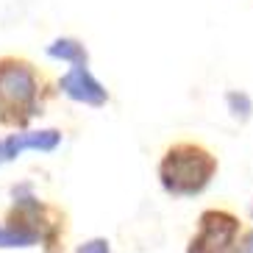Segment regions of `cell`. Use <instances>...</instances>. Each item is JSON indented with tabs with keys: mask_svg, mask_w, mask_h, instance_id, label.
Returning a JSON list of instances; mask_svg holds the SVG:
<instances>
[{
	"mask_svg": "<svg viewBox=\"0 0 253 253\" xmlns=\"http://www.w3.org/2000/svg\"><path fill=\"white\" fill-rule=\"evenodd\" d=\"M34 245H42V237L37 231L14 223H0V248H34Z\"/></svg>",
	"mask_w": 253,
	"mask_h": 253,
	"instance_id": "52a82bcc",
	"label": "cell"
},
{
	"mask_svg": "<svg viewBox=\"0 0 253 253\" xmlns=\"http://www.w3.org/2000/svg\"><path fill=\"white\" fill-rule=\"evenodd\" d=\"M242 231V220L231 209H206L186 242V253H237Z\"/></svg>",
	"mask_w": 253,
	"mask_h": 253,
	"instance_id": "3957f363",
	"label": "cell"
},
{
	"mask_svg": "<svg viewBox=\"0 0 253 253\" xmlns=\"http://www.w3.org/2000/svg\"><path fill=\"white\" fill-rule=\"evenodd\" d=\"M251 217H253V206H251Z\"/></svg>",
	"mask_w": 253,
	"mask_h": 253,
	"instance_id": "7c38bea8",
	"label": "cell"
},
{
	"mask_svg": "<svg viewBox=\"0 0 253 253\" xmlns=\"http://www.w3.org/2000/svg\"><path fill=\"white\" fill-rule=\"evenodd\" d=\"M56 86L59 84H53L31 59L17 53L0 56V126L25 131L45 114Z\"/></svg>",
	"mask_w": 253,
	"mask_h": 253,
	"instance_id": "6da1fadb",
	"label": "cell"
},
{
	"mask_svg": "<svg viewBox=\"0 0 253 253\" xmlns=\"http://www.w3.org/2000/svg\"><path fill=\"white\" fill-rule=\"evenodd\" d=\"M159 184L170 198H198L220 172V159L198 139H175L159 159Z\"/></svg>",
	"mask_w": 253,
	"mask_h": 253,
	"instance_id": "7a4b0ae2",
	"label": "cell"
},
{
	"mask_svg": "<svg viewBox=\"0 0 253 253\" xmlns=\"http://www.w3.org/2000/svg\"><path fill=\"white\" fill-rule=\"evenodd\" d=\"M6 162H8V156H6V142L0 139V167H3Z\"/></svg>",
	"mask_w": 253,
	"mask_h": 253,
	"instance_id": "8fae6325",
	"label": "cell"
},
{
	"mask_svg": "<svg viewBox=\"0 0 253 253\" xmlns=\"http://www.w3.org/2000/svg\"><path fill=\"white\" fill-rule=\"evenodd\" d=\"M6 156L8 162H14L17 156H23L25 150H42V153H53L61 145V131L59 128H42V131H17L8 134L6 139Z\"/></svg>",
	"mask_w": 253,
	"mask_h": 253,
	"instance_id": "5b68a950",
	"label": "cell"
},
{
	"mask_svg": "<svg viewBox=\"0 0 253 253\" xmlns=\"http://www.w3.org/2000/svg\"><path fill=\"white\" fill-rule=\"evenodd\" d=\"M225 106H228L231 117L239 120V123H248V120H251V114H253V100H251V95H248V92H242V89L225 92Z\"/></svg>",
	"mask_w": 253,
	"mask_h": 253,
	"instance_id": "ba28073f",
	"label": "cell"
},
{
	"mask_svg": "<svg viewBox=\"0 0 253 253\" xmlns=\"http://www.w3.org/2000/svg\"><path fill=\"white\" fill-rule=\"evenodd\" d=\"M75 253H112V245H109V239L95 237V239H86V242H81V245L75 248Z\"/></svg>",
	"mask_w": 253,
	"mask_h": 253,
	"instance_id": "9c48e42d",
	"label": "cell"
},
{
	"mask_svg": "<svg viewBox=\"0 0 253 253\" xmlns=\"http://www.w3.org/2000/svg\"><path fill=\"white\" fill-rule=\"evenodd\" d=\"M59 89L64 92L70 100L92 106V109H100V106L109 103V89L92 75L89 64H73V67L59 78Z\"/></svg>",
	"mask_w": 253,
	"mask_h": 253,
	"instance_id": "277c9868",
	"label": "cell"
},
{
	"mask_svg": "<svg viewBox=\"0 0 253 253\" xmlns=\"http://www.w3.org/2000/svg\"><path fill=\"white\" fill-rule=\"evenodd\" d=\"M237 253H253V228H245V231H242L239 245H237Z\"/></svg>",
	"mask_w": 253,
	"mask_h": 253,
	"instance_id": "30bf717a",
	"label": "cell"
},
{
	"mask_svg": "<svg viewBox=\"0 0 253 253\" xmlns=\"http://www.w3.org/2000/svg\"><path fill=\"white\" fill-rule=\"evenodd\" d=\"M47 56L56 61H67L70 67L73 64H89V53H86V45H84L81 39L75 37H59L53 39L50 45H47Z\"/></svg>",
	"mask_w": 253,
	"mask_h": 253,
	"instance_id": "8992f818",
	"label": "cell"
}]
</instances>
